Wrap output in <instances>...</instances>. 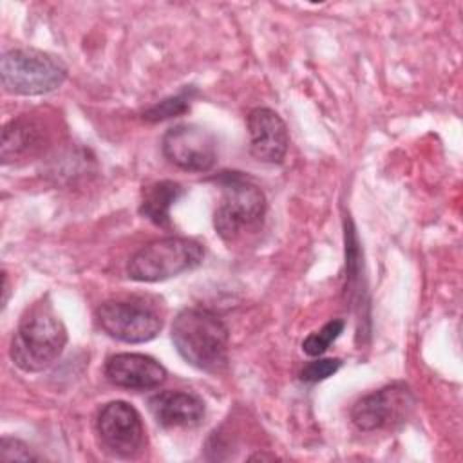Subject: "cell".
Masks as SVG:
<instances>
[{
  "instance_id": "1",
  "label": "cell",
  "mask_w": 463,
  "mask_h": 463,
  "mask_svg": "<svg viewBox=\"0 0 463 463\" xmlns=\"http://www.w3.org/2000/svg\"><path fill=\"white\" fill-rule=\"evenodd\" d=\"M172 342L181 358L204 373H219L228 360L230 333L210 309L186 307L172 324Z\"/></svg>"
},
{
  "instance_id": "2",
  "label": "cell",
  "mask_w": 463,
  "mask_h": 463,
  "mask_svg": "<svg viewBox=\"0 0 463 463\" xmlns=\"http://www.w3.org/2000/svg\"><path fill=\"white\" fill-rule=\"evenodd\" d=\"M67 329L47 304H34L20 318L11 340V360L25 373H40L63 353Z\"/></svg>"
},
{
  "instance_id": "3",
  "label": "cell",
  "mask_w": 463,
  "mask_h": 463,
  "mask_svg": "<svg viewBox=\"0 0 463 463\" xmlns=\"http://www.w3.org/2000/svg\"><path fill=\"white\" fill-rule=\"evenodd\" d=\"M221 186V199L213 213L215 232L222 241H237L244 232L262 224L266 215V195L239 172H222L215 179Z\"/></svg>"
},
{
  "instance_id": "4",
  "label": "cell",
  "mask_w": 463,
  "mask_h": 463,
  "mask_svg": "<svg viewBox=\"0 0 463 463\" xmlns=\"http://www.w3.org/2000/svg\"><path fill=\"white\" fill-rule=\"evenodd\" d=\"M0 78L9 94L42 96L61 87L67 78V65L45 51L18 47L4 52Z\"/></svg>"
},
{
  "instance_id": "5",
  "label": "cell",
  "mask_w": 463,
  "mask_h": 463,
  "mask_svg": "<svg viewBox=\"0 0 463 463\" xmlns=\"http://www.w3.org/2000/svg\"><path fill=\"white\" fill-rule=\"evenodd\" d=\"M204 248L188 237H163L141 246L127 262V275L137 282H159L197 268Z\"/></svg>"
},
{
  "instance_id": "6",
  "label": "cell",
  "mask_w": 463,
  "mask_h": 463,
  "mask_svg": "<svg viewBox=\"0 0 463 463\" xmlns=\"http://www.w3.org/2000/svg\"><path fill=\"white\" fill-rule=\"evenodd\" d=\"M96 432L101 447L116 458H136L145 449L146 432L141 414L127 402L105 403L96 418Z\"/></svg>"
},
{
  "instance_id": "7",
  "label": "cell",
  "mask_w": 463,
  "mask_h": 463,
  "mask_svg": "<svg viewBox=\"0 0 463 463\" xmlns=\"http://www.w3.org/2000/svg\"><path fill=\"white\" fill-rule=\"evenodd\" d=\"M161 150L172 165L186 172H208L217 161L215 136L194 123L170 127L161 139Z\"/></svg>"
},
{
  "instance_id": "8",
  "label": "cell",
  "mask_w": 463,
  "mask_h": 463,
  "mask_svg": "<svg viewBox=\"0 0 463 463\" xmlns=\"http://www.w3.org/2000/svg\"><path fill=\"white\" fill-rule=\"evenodd\" d=\"M96 322L105 335L125 344H143L154 340L161 331V318L148 307L107 300L96 307Z\"/></svg>"
},
{
  "instance_id": "9",
  "label": "cell",
  "mask_w": 463,
  "mask_h": 463,
  "mask_svg": "<svg viewBox=\"0 0 463 463\" xmlns=\"http://www.w3.org/2000/svg\"><path fill=\"white\" fill-rule=\"evenodd\" d=\"M414 405V396L405 383H392L369 392L354 402L351 421L358 430L373 432L402 423Z\"/></svg>"
},
{
  "instance_id": "10",
  "label": "cell",
  "mask_w": 463,
  "mask_h": 463,
  "mask_svg": "<svg viewBox=\"0 0 463 463\" xmlns=\"http://www.w3.org/2000/svg\"><path fill=\"white\" fill-rule=\"evenodd\" d=\"M250 152L260 163L279 165L289 146V132L284 119L268 107L253 109L246 118Z\"/></svg>"
},
{
  "instance_id": "11",
  "label": "cell",
  "mask_w": 463,
  "mask_h": 463,
  "mask_svg": "<svg viewBox=\"0 0 463 463\" xmlns=\"http://www.w3.org/2000/svg\"><path fill=\"white\" fill-rule=\"evenodd\" d=\"M105 376L118 387L148 391L159 387L166 380V369L148 354L119 353L107 360Z\"/></svg>"
},
{
  "instance_id": "12",
  "label": "cell",
  "mask_w": 463,
  "mask_h": 463,
  "mask_svg": "<svg viewBox=\"0 0 463 463\" xmlns=\"http://www.w3.org/2000/svg\"><path fill=\"white\" fill-rule=\"evenodd\" d=\"M49 141V132L43 121L33 116L11 119L2 130L0 159L4 165L31 159L43 150Z\"/></svg>"
},
{
  "instance_id": "13",
  "label": "cell",
  "mask_w": 463,
  "mask_h": 463,
  "mask_svg": "<svg viewBox=\"0 0 463 463\" xmlns=\"http://www.w3.org/2000/svg\"><path fill=\"white\" fill-rule=\"evenodd\" d=\"M154 420L166 429L195 427L204 418V402L190 391H161L148 400Z\"/></svg>"
},
{
  "instance_id": "14",
  "label": "cell",
  "mask_w": 463,
  "mask_h": 463,
  "mask_svg": "<svg viewBox=\"0 0 463 463\" xmlns=\"http://www.w3.org/2000/svg\"><path fill=\"white\" fill-rule=\"evenodd\" d=\"M184 194L183 186L175 181H157L143 188L139 213L156 226H170V208Z\"/></svg>"
},
{
  "instance_id": "15",
  "label": "cell",
  "mask_w": 463,
  "mask_h": 463,
  "mask_svg": "<svg viewBox=\"0 0 463 463\" xmlns=\"http://www.w3.org/2000/svg\"><path fill=\"white\" fill-rule=\"evenodd\" d=\"M345 327V322L340 320V318H335V320H329L327 324H324L318 331L311 333L309 336L304 338L302 342V351L309 356H320L324 354L329 345L340 336V333L344 331Z\"/></svg>"
},
{
  "instance_id": "16",
  "label": "cell",
  "mask_w": 463,
  "mask_h": 463,
  "mask_svg": "<svg viewBox=\"0 0 463 463\" xmlns=\"http://www.w3.org/2000/svg\"><path fill=\"white\" fill-rule=\"evenodd\" d=\"M186 110H188V98L186 96H172V98H166V99L152 105L150 109H146L143 112V118L146 121H163V119L175 118Z\"/></svg>"
},
{
  "instance_id": "17",
  "label": "cell",
  "mask_w": 463,
  "mask_h": 463,
  "mask_svg": "<svg viewBox=\"0 0 463 463\" xmlns=\"http://www.w3.org/2000/svg\"><path fill=\"white\" fill-rule=\"evenodd\" d=\"M342 362L338 358H317L309 364H306L300 371V380L307 383H317L322 382L329 376H333L340 369Z\"/></svg>"
},
{
  "instance_id": "18",
  "label": "cell",
  "mask_w": 463,
  "mask_h": 463,
  "mask_svg": "<svg viewBox=\"0 0 463 463\" xmlns=\"http://www.w3.org/2000/svg\"><path fill=\"white\" fill-rule=\"evenodd\" d=\"M0 459L2 461H33L40 458L24 441L5 436L0 441Z\"/></svg>"
},
{
  "instance_id": "19",
  "label": "cell",
  "mask_w": 463,
  "mask_h": 463,
  "mask_svg": "<svg viewBox=\"0 0 463 463\" xmlns=\"http://www.w3.org/2000/svg\"><path fill=\"white\" fill-rule=\"evenodd\" d=\"M2 275H4V277H2V279H4V298H2V307H5L7 297H9V282H7V273L4 271Z\"/></svg>"
},
{
  "instance_id": "20",
  "label": "cell",
  "mask_w": 463,
  "mask_h": 463,
  "mask_svg": "<svg viewBox=\"0 0 463 463\" xmlns=\"http://www.w3.org/2000/svg\"><path fill=\"white\" fill-rule=\"evenodd\" d=\"M250 459H275V454H253Z\"/></svg>"
}]
</instances>
